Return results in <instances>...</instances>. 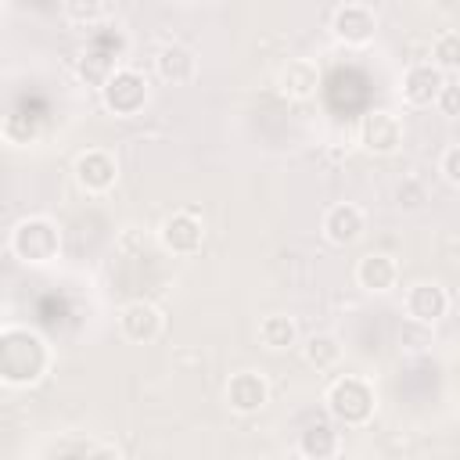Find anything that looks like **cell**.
Returning a JSON list of instances; mask_svg holds the SVG:
<instances>
[{
	"mask_svg": "<svg viewBox=\"0 0 460 460\" xmlns=\"http://www.w3.org/2000/svg\"><path fill=\"white\" fill-rule=\"evenodd\" d=\"M431 61L442 72H456L460 75V32H438L431 43Z\"/></svg>",
	"mask_w": 460,
	"mask_h": 460,
	"instance_id": "obj_22",
	"label": "cell"
},
{
	"mask_svg": "<svg viewBox=\"0 0 460 460\" xmlns=\"http://www.w3.org/2000/svg\"><path fill=\"white\" fill-rule=\"evenodd\" d=\"M359 147L374 158H388L402 147V119L388 108H370L363 119H359Z\"/></svg>",
	"mask_w": 460,
	"mask_h": 460,
	"instance_id": "obj_5",
	"label": "cell"
},
{
	"mask_svg": "<svg viewBox=\"0 0 460 460\" xmlns=\"http://www.w3.org/2000/svg\"><path fill=\"white\" fill-rule=\"evenodd\" d=\"M72 176H75V187L83 194H108L119 183V162L104 147H86L75 155Z\"/></svg>",
	"mask_w": 460,
	"mask_h": 460,
	"instance_id": "obj_6",
	"label": "cell"
},
{
	"mask_svg": "<svg viewBox=\"0 0 460 460\" xmlns=\"http://www.w3.org/2000/svg\"><path fill=\"white\" fill-rule=\"evenodd\" d=\"M270 402V385H266V377L259 374V370H237V374H230V381H226V406L234 410V413H259L262 406Z\"/></svg>",
	"mask_w": 460,
	"mask_h": 460,
	"instance_id": "obj_13",
	"label": "cell"
},
{
	"mask_svg": "<svg viewBox=\"0 0 460 460\" xmlns=\"http://www.w3.org/2000/svg\"><path fill=\"white\" fill-rule=\"evenodd\" d=\"M428 183L420 180V176H402L399 183H395V205L402 208V212H417V208H424L428 205Z\"/></svg>",
	"mask_w": 460,
	"mask_h": 460,
	"instance_id": "obj_23",
	"label": "cell"
},
{
	"mask_svg": "<svg viewBox=\"0 0 460 460\" xmlns=\"http://www.w3.org/2000/svg\"><path fill=\"white\" fill-rule=\"evenodd\" d=\"M101 101H104V108H108L111 115L133 119V115H140L144 104L151 101V83H147V75L137 72V68H115V72L108 75V83L101 86Z\"/></svg>",
	"mask_w": 460,
	"mask_h": 460,
	"instance_id": "obj_4",
	"label": "cell"
},
{
	"mask_svg": "<svg viewBox=\"0 0 460 460\" xmlns=\"http://www.w3.org/2000/svg\"><path fill=\"white\" fill-rule=\"evenodd\" d=\"M50 453H58V456H119V449L115 446H101V442H58Z\"/></svg>",
	"mask_w": 460,
	"mask_h": 460,
	"instance_id": "obj_24",
	"label": "cell"
},
{
	"mask_svg": "<svg viewBox=\"0 0 460 460\" xmlns=\"http://www.w3.org/2000/svg\"><path fill=\"white\" fill-rule=\"evenodd\" d=\"M155 72L162 83L169 86H180V83H190L198 75V58L190 47L183 43H165L158 54H155Z\"/></svg>",
	"mask_w": 460,
	"mask_h": 460,
	"instance_id": "obj_16",
	"label": "cell"
},
{
	"mask_svg": "<svg viewBox=\"0 0 460 460\" xmlns=\"http://www.w3.org/2000/svg\"><path fill=\"white\" fill-rule=\"evenodd\" d=\"M61 11L72 25H101L108 14V0H61Z\"/></svg>",
	"mask_w": 460,
	"mask_h": 460,
	"instance_id": "obj_21",
	"label": "cell"
},
{
	"mask_svg": "<svg viewBox=\"0 0 460 460\" xmlns=\"http://www.w3.org/2000/svg\"><path fill=\"white\" fill-rule=\"evenodd\" d=\"M320 86V65L313 58H291L280 72H277V90L288 101H309Z\"/></svg>",
	"mask_w": 460,
	"mask_h": 460,
	"instance_id": "obj_15",
	"label": "cell"
},
{
	"mask_svg": "<svg viewBox=\"0 0 460 460\" xmlns=\"http://www.w3.org/2000/svg\"><path fill=\"white\" fill-rule=\"evenodd\" d=\"M438 172H442V180H446L449 187H460V144H453V147L442 151Z\"/></svg>",
	"mask_w": 460,
	"mask_h": 460,
	"instance_id": "obj_25",
	"label": "cell"
},
{
	"mask_svg": "<svg viewBox=\"0 0 460 460\" xmlns=\"http://www.w3.org/2000/svg\"><path fill=\"white\" fill-rule=\"evenodd\" d=\"M259 345L270 352H284L298 345V323L284 313H270L259 320Z\"/></svg>",
	"mask_w": 460,
	"mask_h": 460,
	"instance_id": "obj_18",
	"label": "cell"
},
{
	"mask_svg": "<svg viewBox=\"0 0 460 460\" xmlns=\"http://www.w3.org/2000/svg\"><path fill=\"white\" fill-rule=\"evenodd\" d=\"M158 241H162V248L169 255H194L205 244V219L194 208H180V212L162 219Z\"/></svg>",
	"mask_w": 460,
	"mask_h": 460,
	"instance_id": "obj_7",
	"label": "cell"
},
{
	"mask_svg": "<svg viewBox=\"0 0 460 460\" xmlns=\"http://www.w3.org/2000/svg\"><path fill=\"white\" fill-rule=\"evenodd\" d=\"M320 234H323L327 244H334V248H349V244H356V241L367 234V216H363L359 205H352V201H338V205H331V208L323 212V219H320Z\"/></svg>",
	"mask_w": 460,
	"mask_h": 460,
	"instance_id": "obj_11",
	"label": "cell"
},
{
	"mask_svg": "<svg viewBox=\"0 0 460 460\" xmlns=\"http://www.w3.org/2000/svg\"><path fill=\"white\" fill-rule=\"evenodd\" d=\"M331 36L345 47H367L377 36V14L367 4H341L331 14Z\"/></svg>",
	"mask_w": 460,
	"mask_h": 460,
	"instance_id": "obj_9",
	"label": "cell"
},
{
	"mask_svg": "<svg viewBox=\"0 0 460 460\" xmlns=\"http://www.w3.org/2000/svg\"><path fill=\"white\" fill-rule=\"evenodd\" d=\"M119 331H122V338L133 341V345H151V341H158L162 331H165V313H162L155 302H147V298L126 302V305L119 309Z\"/></svg>",
	"mask_w": 460,
	"mask_h": 460,
	"instance_id": "obj_8",
	"label": "cell"
},
{
	"mask_svg": "<svg viewBox=\"0 0 460 460\" xmlns=\"http://www.w3.org/2000/svg\"><path fill=\"white\" fill-rule=\"evenodd\" d=\"M50 370V345L43 334L7 323L0 331V385L4 388H29Z\"/></svg>",
	"mask_w": 460,
	"mask_h": 460,
	"instance_id": "obj_1",
	"label": "cell"
},
{
	"mask_svg": "<svg viewBox=\"0 0 460 460\" xmlns=\"http://www.w3.org/2000/svg\"><path fill=\"white\" fill-rule=\"evenodd\" d=\"M442 86H446V72H442L435 61H413V65L402 72V83H399L402 101H406L410 108H431V104L438 101Z\"/></svg>",
	"mask_w": 460,
	"mask_h": 460,
	"instance_id": "obj_10",
	"label": "cell"
},
{
	"mask_svg": "<svg viewBox=\"0 0 460 460\" xmlns=\"http://www.w3.org/2000/svg\"><path fill=\"white\" fill-rule=\"evenodd\" d=\"M449 313V291L438 284V280H417L410 291H406V316L431 327L438 323L442 316Z\"/></svg>",
	"mask_w": 460,
	"mask_h": 460,
	"instance_id": "obj_12",
	"label": "cell"
},
{
	"mask_svg": "<svg viewBox=\"0 0 460 460\" xmlns=\"http://www.w3.org/2000/svg\"><path fill=\"white\" fill-rule=\"evenodd\" d=\"M435 108H438L442 115L456 119V115H460V83H446L442 93H438V101H435Z\"/></svg>",
	"mask_w": 460,
	"mask_h": 460,
	"instance_id": "obj_26",
	"label": "cell"
},
{
	"mask_svg": "<svg viewBox=\"0 0 460 460\" xmlns=\"http://www.w3.org/2000/svg\"><path fill=\"white\" fill-rule=\"evenodd\" d=\"M356 284L370 295H388L399 284V262L388 252H367L356 262Z\"/></svg>",
	"mask_w": 460,
	"mask_h": 460,
	"instance_id": "obj_14",
	"label": "cell"
},
{
	"mask_svg": "<svg viewBox=\"0 0 460 460\" xmlns=\"http://www.w3.org/2000/svg\"><path fill=\"white\" fill-rule=\"evenodd\" d=\"M75 72H79V79L86 83V86H104L108 83V75L115 72V65H111V54H101V50H86L79 61H75Z\"/></svg>",
	"mask_w": 460,
	"mask_h": 460,
	"instance_id": "obj_20",
	"label": "cell"
},
{
	"mask_svg": "<svg viewBox=\"0 0 460 460\" xmlns=\"http://www.w3.org/2000/svg\"><path fill=\"white\" fill-rule=\"evenodd\" d=\"M338 449H341V435H338L334 424H327V420H313V424L298 435V453H302L305 460H331V456H338Z\"/></svg>",
	"mask_w": 460,
	"mask_h": 460,
	"instance_id": "obj_17",
	"label": "cell"
},
{
	"mask_svg": "<svg viewBox=\"0 0 460 460\" xmlns=\"http://www.w3.org/2000/svg\"><path fill=\"white\" fill-rule=\"evenodd\" d=\"M323 406L331 413V420L345 424V428H363L374 420V410H377V392L367 377L359 374H345L338 381L327 385L323 392Z\"/></svg>",
	"mask_w": 460,
	"mask_h": 460,
	"instance_id": "obj_2",
	"label": "cell"
},
{
	"mask_svg": "<svg viewBox=\"0 0 460 460\" xmlns=\"http://www.w3.org/2000/svg\"><path fill=\"white\" fill-rule=\"evenodd\" d=\"M7 248L25 266H47L61 255V226L50 216H25L14 223Z\"/></svg>",
	"mask_w": 460,
	"mask_h": 460,
	"instance_id": "obj_3",
	"label": "cell"
},
{
	"mask_svg": "<svg viewBox=\"0 0 460 460\" xmlns=\"http://www.w3.org/2000/svg\"><path fill=\"white\" fill-rule=\"evenodd\" d=\"M302 356L313 370H334L341 363V341L331 331H316L302 341Z\"/></svg>",
	"mask_w": 460,
	"mask_h": 460,
	"instance_id": "obj_19",
	"label": "cell"
}]
</instances>
